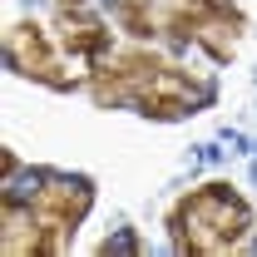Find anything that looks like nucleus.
<instances>
[{"mask_svg":"<svg viewBox=\"0 0 257 257\" xmlns=\"http://www.w3.org/2000/svg\"><path fill=\"white\" fill-rule=\"evenodd\" d=\"M109 252H134V232H119V237L109 242Z\"/></svg>","mask_w":257,"mask_h":257,"instance_id":"1","label":"nucleus"}]
</instances>
